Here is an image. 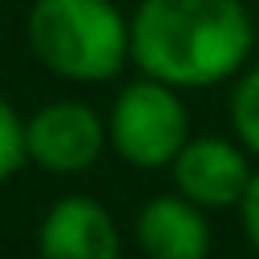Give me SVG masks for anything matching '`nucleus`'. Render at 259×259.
I'll return each instance as SVG.
<instances>
[{
    "mask_svg": "<svg viewBox=\"0 0 259 259\" xmlns=\"http://www.w3.org/2000/svg\"><path fill=\"white\" fill-rule=\"evenodd\" d=\"M251 53L243 0H142L130 20V57L146 77L202 89L239 73Z\"/></svg>",
    "mask_w": 259,
    "mask_h": 259,
    "instance_id": "1",
    "label": "nucleus"
},
{
    "mask_svg": "<svg viewBox=\"0 0 259 259\" xmlns=\"http://www.w3.org/2000/svg\"><path fill=\"white\" fill-rule=\"evenodd\" d=\"M109 142L138 170L170 166L178 158V150L190 142V117H186V105L178 101L174 85H166L158 77L130 81L113 101Z\"/></svg>",
    "mask_w": 259,
    "mask_h": 259,
    "instance_id": "3",
    "label": "nucleus"
},
{
    "mask_svg": "<svg viewBox=\"0 0 259 259\" xmlns=\"http://www.w3.org/2000/svg\"><path fill=\"white\" fill-rule=\"evenodd\" d=\"M231 125L239 134V142L259 154V69L243 73V81L231 93Z\"/></svg>",
    "mask_w": 259,
    "mask_h": 259,
    "instance_id": "8",
    "label": "nucleus"
},
{
    "mask_svg": "<svg viewBox=\"0 0 259 259\" xmlns=\"http://www.w3.org/2000/svg\"><path fill=\"white\" fill-rule=\"evenodd\" d=\"M24 162H28L24 121H20V117H16V109L0 97V182H4V178H12Z\"/></svg>",
    "mask_w": 259,
    "mask_h": 259,
    "instance_id": "9",
    "label": "nucleus"
},
{
    "mask_svg": "<svg viewBox=\"0 0 259 259\" xmlns=\"http://www.w3.org/2000/svg\"><path fill=\"white\" fill-rule=\"evenodd\" d=\"M105 138H109V125H101V117L77 101H53L24 121L28 162H36L49 174L89 170L101 158Z\"/></svg>",
    "mask_w": 259,
    "mask_h": 259,
    "instance_id": "4",
    "label": "nucleus"
},
{
    "mask_svg": "<svg viewBox=\"0 0 259 259\" xmlns=\"http://www.w3.org/2000/svg\"><path fill=\"white\" fill-rule=\"evenodd\" d=\"M134 235L150 259H206L210 251V227L202 219V206L186 194L150 198L138 210Z\"/></svg>",
    "mask_w": 259,
    "mask_h": 259,
    "instance_id": "7",
    "label": "nucleus"
},
{
    "mask_svg": "<svg viewBox=\"0 0 259 259\" xmlns=\"http://www.w3.org/2000/svg\"><path fill=\"white\" fill-rule=\"evenodd\" d=\"M32 57L65 81H109L130 57V24L113 0H36L28 12Z\"/></svg>",
    "mask_w": 259,
    "mask_h": 259,
    "instance_id": "2",
    "label": "nucleus"
},
{
    "mask_svg": "<svg viewBox=\"0 0 259 259\" xmlns=\"http://www.w3.org/2000/svg\"><path fill=\"white\" fill-rule=\"evenodd\" d=\"M170 174H174L178 194L210 210L239 206L251 182L247 154L227 138H190L170 162Z\"/></svg>",
    "mask_w": 259,
    "mask_h": 259,
    "instance_id": "5",
    "label": "nucleus"
},
{
    "mask_svg": "<svg viewBox=\"0 0 259 259\" xmlns=\"http://www.w3.org/2000/svg\"><path fill=\"white\" fill-rule=\"evenodd\" d=\"M239 210H243V227H247V239H251V243H255V251H259V170L251 174V182H247V194H243Z\"/></svg>",
    "mask_w": 259,
    "mask_h": 259,
    "instance_id": "10",
    "label": "nucleus"
},
{
    "mask_svg": "<svg viewBox=\"0 0 259 259\" xmlns=\"http://www.w3.org/2000/svg\"><path fill=\"white\" fill-rule=\"evenodd\" d=\"M40 259H121V235L109 210L93 198H61L36 231Z\"/></svg>",
    "mask_w": 259,
    "mask_h": 259,
    "instance_id": "6",
    "label": "nucleus"
}]
</instances>
